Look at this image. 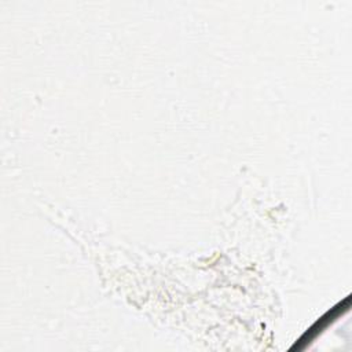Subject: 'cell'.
Returning a JSON list of instances; mask_svg holds the SVG:
<instances>
[{
	"label": "cell",
	"instance_id": "1",
	"mask_svg": "<svg viewBox=\"0 0 352 352\" xmlns=\"http://www.w3.org/2000/svg\"><path fill=\"white\" fill-rule=\"evenodd\" d=\"M349 308V297H346L344 301H341L340 304H337L334 308H331L330 311H327L318 322H315L307 333L302 334V337L292 346V351L294 349H301L304 348L307 344L311 342V340H314L329 323H331L336 318H338L342 312H345Z\"/></svg>",
	"mask_w": 352,
	"mask_h": 352
}]
</instances>
